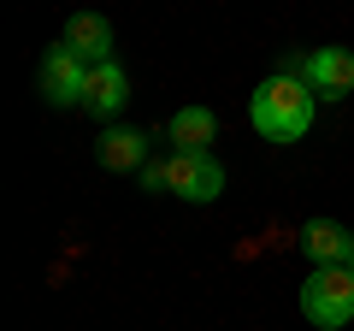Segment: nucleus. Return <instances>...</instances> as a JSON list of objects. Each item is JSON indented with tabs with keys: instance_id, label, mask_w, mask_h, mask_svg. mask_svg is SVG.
<instances>
[{
	"instance_id": "obj_8",
	"label": "nucleus",
	"mask_w": 354,
	"mask_h": 331,
	"mask_svg": "<svg viewBox=\"0 0 354 331\" xmlns=\"http://www.w3.org/2000/svg\"><path fill=\"white\" fill-rule=\"evenodd\" d=\"M65 48H77L88 65H101V60H113V24H106L101 12H71L65 18Z\"/></svg>"
},
{
	"instance_id": "obj_9",
	"label": "nucleus",
	"mask_w": 354,
	"mask_h": 331,
	"mask_svg": "<svg viewBox=\"0 0 354 331\" xmlns=\"http://www.w3.org/2000/svg\"><path fill=\"white\" fill-rule=\"evenodd\" d=\"M348 237H354V231H342L337 219H313V225H301V249H307V260H313V267H342Z\"/></svg>"
},
{
	"instance_id": "obj_4",
	"label": "nucleus",
	"mask_w": 354,
	"mask_h": 331,
	"mask_svg": "<svg viewBox=\"0 0 354 331\" xmlns=\"http://www.w3.org/2000/svg\"><path fill=\"white\" fill-rule=\"evenodd\" d=\"M41 95H48V107H83L88 95V60L77 48H65V42H53L48 53H41Z\"/></svg>"
},
{
	"instance_id": "obj_5",
	"label": "nucleus",
	"mask_w": 354,
	"mask_h": 331,
	"mask_svg": "<svg viewBox=\"0 0 354 331\" xmlns=\"http://www.w3.org/2000/svg\"><path fill=\"white\" fill-rule=\"evenodd\" d=\"M165 178H171V195H183L195 207L225 195V166L213 154H165Z\"/></svg>"
},
{
	"instance_id": "obj_11",
	"label": "nucleus",
	"mask_w": 354,
	"mask_h": 331,
	"mask_svg": "<svg viewBox=\"0 0 354 331\" xmlns=\"http://www.w3.org/2000/svg\"><path fill=\"white\" fill-rule=\"evenodd\" d=\"M136 178H142V190H148V195H171V178H165V160H148V166L136 172Z\"/></svg>"
},
{
	"instance_id": "obj_12",
	"label": "nucleus",
	"mask_w": 354,
	"mask_h": 331,
	"mask_svg": "<svg viewBox=\"0 0 354 331\" xmlns=\"http://www.w3.org/2000/svg\"><path fill=\"white\" fill-rule=\"evenodd\" d=\"M342 267H348V272H354V237H348V255H342Z\"/></svg>"
},
{
	"instance_id": "obj_1",
	"label": "nucleus",
	"mask_w": 354,
	"mask_h": 331,
	"mask_svg": "<svg viewBox=\"0 0 354 331\" xmlns=\"http://www.w3.org/2000/svg\"><path fill=\"white\" fill-rule=\"evenodd\" d=\"M313 113H319V95L307 89L295 71H283V65L248 95V125L260 130L266 142H301L307 130H313Z\"/></svg>"
},
{
	"instance_id": "obj_6",
	"label": "nucleus",
	"mask_w": 354,
	"mask_h": 331,
	"mask_svg": "<svg viewBox=\"0 0 354 331\" xmlns=\"http://www.w3.org/2000/svg\"><path fill=\"white\" fill-rule=\"evenodd\" d=\"M213 136H218L213 107H177V113L165 118V142H171V154H213Z\"/></svg>"
},
{
	"instance_id": "obj_7",
	"label": "nucleus",
	"mask_w": 354,
	"mask_h": 331,
	"mask_svg": "<svg viewBox=\"0 0 354 331\" xmlns=\"http://www.w3.org/2000/svg\"><path fill=\"white\" fill-rule=\"evenodd\" d=\"M124 101H130V71H124V65H118V60L88 65V95H83V113H95V118H113Z\"/></svg>"
},
{
	"instance_id": "obj_10",
	"label": "nucleus",
	"mask_w": 354,
	"mask_h": 331,
	"mask_svg": "<svg viewBox=\"0 0 354 331\" xmlns=\"http://www.w3.org/2000/svg\"><path fill=\"white\" fill-rule=\"evenodd\" d=\"M95 154H101L106 172H142L148 166V130H106Z\"/></svg>"
},
{
	"instance_id": "obj_3",
	"label": "nucleus",
	"mask_w": 354,
	"mask_h": 331,
	"mask_svg": "<svg viewBox=\"0 0 354 331\" xmlns=\"http://www.w3.org/2000/svg\"><path fill=\"white\" fill-rule=\"evenodd\" d=\"M283 71H295L319 101H342L354 89V53L348 48H313V53H290Z\"/></svg>"
},
{
	"instance_id": "obj_2",
	"label": "nucleus",
	"mask_w": 354,
	"mask_h": 331,
	"mask_svg": "<svg viewBox=\"0 0 354 331\" xmlns=\"http://www.w3.org/2000/svg\"><path fill=\"white\" fill-rule=\"evenodd\" d=\"M301 314L319 331H342L354 319V272L348 267H313L301 284Z\"/></svg>"
}]
</instances>
